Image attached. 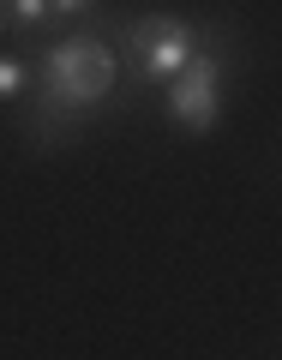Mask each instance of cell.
I'll use <instances>...</instances> for the list:
<instances>
[{"label": "cell", "mask_w": 282, "mask_h": 360, "mask_svg": "<svg viewBox=\"0 0 282 360\" xmlns=\"http://www.w3.org/2000/svg\"><path fill=\"white\" fill-rule=\"evenodd\" d=\"M120 84V54L108 37L96 30H66L60 42H49L37 72V115H30V132L37 139H60L66 127H78L84 115L115 103Z\"/></svg>", "instance_id": "1"}, {"label": "cell", "mask_w": 282, "mask_h": 360, "mask_svg": "<svg viewBox=\"0 0 282 360\" xmlns=\"http://www.w3.org/2000/svg\"><path fill=\"white\" fill-rule=\"evenodd\" d=\"M222 115V54L210 42H198V54L168 78V120L186 127L193 139H205Z\"/></svg>", "instance_id": "2"}, {"label": "cell", "mask_w": 282, "mask_h": 360, "mask_svg": "<svg viewBox=\"0 0 282 360\" xmlns=\"http://www.w3.org/2000/svg\"><path fill=\"white\" fill-rule=\"evenodd\" d=\"M198 42H205V37H198L186 18H174V13H150V18H132V25H127L132 66H139L144 78H162V84L198 54Z\"/></svg>", "instance_id": "3"}, {"label": "cell", "mask_w": 282, "mask_h": 360, "mask_svg": "<svg viewBox=\"0 0 282 360\" xmlns=\"http://www.w3.org/2000/svg\"><path fill=\"white\" fill-rule=\"evenodd\" d=\"M42 25H54L49 0H0V37H37Z\"/></svg>", "instance_id": "4"}, {"label": "cell", "mask_w": 282, "mask_h": 360, "mask_svg": "<svg viewBox=\"0 0 282 360\" xmlns=\"http://www.w3.org/2000/svg\"><path fill=\"white\" fill-rule=\"evenodd\" d=\"M25 90H30V72L13 60V54H0V103H18Z\"/></svg>", "instance_id": "5"}, {"label": "cell", "mask_w": 282, "mask_h": 360, "mask_svg": "<svg viewBox=\"0 0 282 360\" xmlns=\"http://www.w3.org/2000/svg\"><path fill=\"white\" fill-rule=\"evenodd\" d=\"M49 13L54 18H84V13H96V0H49Z\"/></svg>", "instance_id": "6"}]
</instances>
